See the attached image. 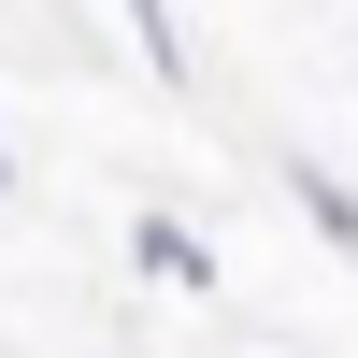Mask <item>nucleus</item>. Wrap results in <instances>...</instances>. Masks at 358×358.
Returning a JSON list of instances; mask_svg holds the SVG:
<instances>
[{
	"mask_svg": "<svg viewBox=\"0 0 358 358\" xmlns=\"http://www.w3.org/2000/svg\"><path fill=\"white\" fill-rule=\"evenodd\" d=\"M129 258H143L158 287H215V244H201L187 215H129Z\"/></svg>",
	"mask_w": 358,
	"mask_h": 358,
	"instance_id": "1",
	"label": "nucleus"
},
{
	"mask_svg": "<svg viewBox=\"0 0 358 358\" xmlns=\"http://www.w3.org/2000/svg\"><path fill=\"white\" fill-rule=\"evenodd\" d=\"M287 201L315 215V244H330V258H358V187H344V172H315V158H287Z\"/></svg>",
	"mask_w": 358,
	"mask_h": 358,
	"instance_id": "2",
	"label": "nucleus"
},
{
	"mask_svg": "<svg viewBox=\"0 0 358 358\" xmlns=\"http://www.w3.org/2000/svg\"><path fill=\"white\" fill-rule=\"evenodd\" d=\"M115 29L143 43V72H158V86H187V29H172V0H115Z\"/></svg>",
	"mask_w": 358,
	"mask_h": 358,
	"instance_id": "3",
	"label": "nucleus"
},
{
	"mask_svg": "<svg viewBox=\"0 0 358 358\" xmlns=\"http://www.w3.org/2000/svg\"><path fill=\"white\" fill-rule=\"evenodd\" d=\"M0 201H15V143H0Z\"/></svg>",
	"mask_w": 358,
	"mask_h": 358,
	"instance_id": "4",
	"label": "nucleus"
}]
</instances>
